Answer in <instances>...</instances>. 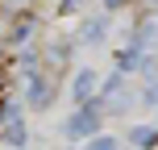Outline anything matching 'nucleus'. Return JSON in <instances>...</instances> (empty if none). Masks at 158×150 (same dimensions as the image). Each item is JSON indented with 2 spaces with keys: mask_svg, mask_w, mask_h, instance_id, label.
Returning <instances> with one entry per match:
<instances>
[{
  "mask_svg": "<svg viewBox=\"0 0 158 150\" xmlns=\"http://www.w3.org/2000/svg\"><path fill=\"white\" fill-rule=\"evenodd\" d=\"M79 4H83V0H63V8H67V13H75Z\"/></svg>",
  "mask_w": 158,
  "mask_h": 150,
  "instance_id": "6e6552de",
  "label": "nucleus"
},
{
  "mask_svg": "<svg viewBox=\"0 0 158 150\" xmlns=\"http://www.w3.org/2000/svg\"><path fill=\"white\" fill-rule=\"evenodd\" d=\"M104 33H108V21H104V17H87V21H83V29H79V38L96 46V42H104Z\"/></svg>",
  "mask_w": 158,
  "mask_h": 150,
  "instance_id": "20e7f679",
  "label": "nucleus"
},
{
  "mask_svg": "<svg viewBox=\"0 0 158 150\" xmlns=\"http://www.w3.org/2000/svg\"><path fill=\"white\" fill-rule=\"evenodd\" d=\"M121 4H125V0H104V8H121Z\"/></svg>",
  "mask_w": 158,
  "mask_h": 150,
  "instance_id": "1a4fd4ad",
  "label": "nucleus"
},
{
  "mask_svg": "<svg viewBox=\"0 0 158 150\" xmlns=\"http://www.w3.org/2000/svg\"><path fill=\"white\" fill-rule=\"evenodd\" d=\"M8 142H13V146H25V125H21V117H17V121H8Z\"/></svg>",
  "mask_w": 158,
  "mask_h": 150,
  "instance_id": "423d86ee",
  "label": "nucleus"
},
{
  "mask_svg": "<svg viewBox=\"0 0 158 150\" xmlns=\"http://www.w3.org/2000/svg\"><path fill=\"white\" fill-rule=\"evenodd\" d=\"M154 4H158V0H154Z\"/></svg>",
  "mask_w": 158,
  "mask_h": 150,
  "instance_id": "9d476101",
  "label": "nucleus"
},
{
  "mask_svg": "<svg viewBox=\"0 0 158 150\" xmlns=\"http://www.w3.org/2000/svg\"><path fill=\"white\" fill-rule=\"evenodd\" d=\"M71 92H75V100H79V104H92V92H96V71H87V67H83V71L75 75Z\"/></svg>",
  "mask_w": 158,
  "mask_h": 150,
  "instance_id": "7ed1b4c3",
  "label": "nucleus"
},
{
  "mask_svg": "<svg viewBox=\"0 0 158 150\" xmlns=\"http://www.w3.org/2000/svg\"><path fill=\"white\" fill-rule=\"evenodd\" d=\"M96 104H100V100L83 104V109L67 121V138H92L96 134V125H100V109H96Z\"/></svg>",
  "mask_w": 158,
  "mask_h": 150,
  "instance_id": "f257e3e1",
  "label": "nucleus"
},
{
  "mask_svg": "<svg viewBox=\"0 0 158 150\" xmlns=\"http://www.w3.org/2000/svg\"><path fill=\"white\" fill-rule=\"evenodd\" d=\"M129 142H133V146H154L158 142V125H133V129H129Z\"/></svg>",
  "mask_w": 158,
  "mask_h": 150,
  "instance_id": "39448f33",
  "label": "nucleus"
},
{
  "mask_svg": "<svg viewBox=\"0 0 158 150\" xmlns=\"http://www.w3.org/2000/svg\"><path fill=\"white\" fill-rule=\"evenodd\" d=\"M50 100H54V84H46V79H29V104L33 109H50Z\"/></svg>",
  "mask_w": 158,
  "mask_h": 150,
  "instance_id": "f03ea898",
  "label": "nucleus"
},
{
  "mask_svg": "<svg viewBox=\"0 0 158 150\" xmlns=\"http://www.w3.org/2000/svg\"><path fill=\"white\" fill-rule=\"evenodd\" d=\"M87 150H117V138H92Z\"/></svg>",
  "mask_w": 158,
  "mask_h": 150,
  "instance_id": "0eeeda50",
  "label": "nucleus"
}]
</instances>
